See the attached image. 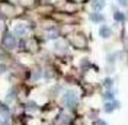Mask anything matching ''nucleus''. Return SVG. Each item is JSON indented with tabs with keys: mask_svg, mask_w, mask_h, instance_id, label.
<instances>
[{
	"mask_svg": "<svg viewBox=\"0 0 128 125\" xmlns=\"http://www.w3.org/2000/svg\"><path fill=\"white\" fill-rule=\"evenodd\" d=\"M63 103L67 106V108H76V105H77V102H79V96L77 93L74 92V90H67V92H64L63 94Z\"/></svg>",
	"mask_w": 128,
	"mask_h": 125,
	"instance_id": "f257e3e1",
	"label": "nucleus"
},
{
	"mask_svg": "<svg viewBox=\"0 0 128 125\" xmlns=\"http://www.w3.org/2000/svg\"><path fill=\"white\" fill-rule=\"evenodd\" d=\"M3 44L6 45L8 50H13L16 47V38L15 35L12 34V32H6L4 34V38H3Z\"/></svg>",
	"mask_w": 128,
	"mask_h": 125,
	"instance_id": "f03ea898",
	"label": "nucleus"
},
{
	"mask_svg": "<svg viewBox=\"0 0 128 125\" xmlns=\"http://www.w3.org/2000/svg\"><path fill=\"white\" fill-rule=\"evenodd\" d=\"M121 108V103L118 100H112V102H105L104 103V112L105 114H114L116 109Z\"/></svg>",
	"mask_w": 128,
	"mask_h": 125,
	"instance_id": "7ed1b4c3",
	"label": "nucleus"
},
{
	"mask_svg": "<svg viewBox=\"0 0 128 125\" xmlns=\"http://www.w3.org/2000/svg\"><path fill=\"white\" fill-rule=\"evenodd\" d=\"M99 35L102 36L104 39H108L112 36V29L109 26H106V25H102L100 26V29H99Z\"/></svg>",
	"mask_w": 128,
	"mask_h": 125,
	"instance_id": "20e7f679",
	"label": "nucleus"
},
{
	"mask_svg": "<svg viewBox=\"0 0 128 125\" xmlns=\"http://www.w3.org/2000/svg\"><path fill=\"white\" fill-rule=\"evenodd\" d=\"M26 32H28V26H26L25 24H18L15 26V34L18 35V36H25Z\"/></svg>",
	"mask_w": 128,
	"mask_h": 125,
	"instance_id": "39448f33",
	"label": "nucleus"
},
{
	"mask_svg": "<svg viewBox=\"0 0 128 125\" xmlns=\"http://www.w3.org/2000/svg\"><path fill=\"white\" fill-rule=\"evenodd\" d=\"M115 93H116V90H105L104 94H102V98H104V100L105 102H112V100H115Z\"/></svg>",
	"mask_w": 128,
	"mask_h": 125,
	"instance_id": "423d86ee",
	"label": "nucleus"
},
{
	"mask_svg": "<svg viewBox=\"0 0 128 125\" xmlns=\"http://www.w3.org/2000/svg\"><path fill=\"white\" fill-rule=\"evenodd\" d=\"M105 4H106V3H105L104 0H95V2L92 3V8L95 9L96 12H99V10H102V9L105 8Z\"/></svg>",
	"mask_w": 128,
	"mask_h": 125,
	"instance_id": "0eeeda50",
	"label": "nucleus"
},
{
	"mask_svg": "<svg viewBox=\"0 0 128 125\" xmlns=\"http://www.w3.org/2000/svg\"><path fill=\"white\" fill-rule=\"evenodd\" d=\"M90 20L95 22V24H98V22H104V16L100 15V13H98V12L90 13Z\"/></svg>",
	"mask_w": 128,
	"mask_h": 125,
	"instance_id": "6e6552de",
	"label": "nucleus"
},
{
	"mask_svg": "<svg viewBox=\"0 0 128 125\" xmlns=\"http://www.w3.org/2000/svg\"><path fill=\"white\" fill-rule=\"evenodd\" d=\"M104 87L106 90H112V87H114V80L111 77H106L104 80Z\"/></svg>",
	"mask_w": 128,
	"mask_h": 125,
	"instance_id": "1a4fd4ad",
	"label": "nucleus"
},
{
	"mask_svg": "<svg viewBox=\"0 0 128 125\" xmlns=\"http://www.w3.org/2000/svg\"><path fill=\"white\" fill-rule=\"evenodd\" d=\"M114 19H115L116 22H124V20H125V16H124L122 12H115V13H114Z\"/></svg>",
	"mask_w": 128,
	"mask_h": 125,
	"instance_id": "9d476101",
	"label": "nucleus"
},
{
	"mask_svg": "<svg viewBox=\"0 0 128 125\" xmlns=\"http://www.w3.org/2000/svg\"><path fill=\"white\" fill-rule=\"evenodd\" d=\"M26 109L29 110V112H35V110H38V105L35 102H29L28 106H26Z\"/></svg>",
	"mask_w": 128,
	"mask_h": 125,
	"instance_id": "9b49d317",
	"label": "nucleus"
},
{
	"mask_svg": "<svg viewBox=\"0 0 128 125\" xmlns=\"http://www.w3.org/2000/svg\"><path fill=\"white\" fill-rule=\"evenodd\" d=\"M13 99H15V90L12 89V90H10V92L8 93V96H6V102H8V103H10V102L13 100Z\"/></svg>",
	"mask_w": 128,
	"mask_h": 125,
	"instance_id": "f8f14e48",
	"label": "nucleus"
},
{
	"mask_svg": "<svg viewBox=\"0 0 128 125\" xmlns=\"http://www.w3.org/2000/svg\"><path fill=\"white\" fill-rule=\"evenodd\" d=\"M63 44H61V42H56V44H54V50H56V51H63Z\"/></svg>",
	"mask_w": 128,
	"mask_h": 125,
	"instance_id": "ddd939ff",
	"label": "nucleus"
},
{
	"mask_svg": "<svg viewBox=\"0 0 128 125\" xmlns=\"http://www.w3.org/2000/svg\"><path fill=\"white\" fill-rule=\"evenodd\" d=\"M96 125H109L106 121H104V119H98L96 121Z\"/></svg>",
	"mask_w": 128,
	"mask_h": 125,
	"instance_id": "4468645a",
	"label": "nucleus"
},
{
	"mask_svg": "<svg viewBox=\"0 0 128 125\" xmlns=\"http://www.w3.org/2000/svg\"><path fill=\"white\" fill-rule=\"evenodd\" d=\"M118 3H120L121 6H124V8L128 6V0H118Z\"/></svg>",
	"mask_w": 128,
	"mask_h": 125,
	"instance_id": "2eb2a0df",
	"label": "nucleus"
},
{
	"mask_svg": "<svg viewBox=\"0 0 128 125\" xmlns=\"http://www.w3.org/2000/svg\"><path fill=\"white\" fill-rule=\"evenodd\" d=\"M72 2H84V0H72Z\"/></svg>",
	"mask_w": 128,
	"mask_h": 125,
	"instance_id": "dca6fc26",
	"label": "nucleus"
}]
</instances>
